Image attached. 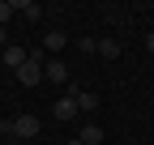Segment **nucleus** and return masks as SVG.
<instances>
[{
  "mask_svg": "<svg viewBox=\"0 0 154 145\" xmlns=\"http://www.w3.org/2000/svg\"><path fill=\"white\" fill-rule=\"evenodd\" d=\"M0 128L13 132V137H22V141H30V137H38V115H13V120H0Z\"/></svg>",
  "mask_w": 154,
  "mask_h": 145,
  "instance_id": "f257e3e1",
  "label": "nucleus"
},
{
  "mask_svg": "<svg viewBox=\"0 0 154 145\" xmlns=\"http://www.w3.org/2000/svg\"><path fill=\"white\" fill-rule=\"evenodd\" d=\"M17 81H22V85H38V81H43V47H34L30 60L17 68Z\"/></svg>",
  "mask_w": 154,
  "mask_h": 145,
  "instance_id": "f03ea898",
  "label": "nucleus"
},
{
  "mask_svg": "<svg viewBox=\"0 0 154 145\" xmlns=\"http://www.w3.org/2000/svg\"><path fill=\"white\" fill-rule=\"evenodd\" d=\"M69 98L77 102V111H99V94H94V90H73Z\"/></svg>",
  "mask_w": 154,
  "mask_h": 145,
  "instance_id": "7ed1b4c3",
  "label": "nucleus"
},
{
  "mask_svg": "<svg viewBox=\"0 0 154 145\" xmlns=\"http://www.w3.org/2000/svg\"><path fill=\"white\" fill-rule=\"evenodd\" d=\"M0 60H5V64L17 72V68H22V64L30 60V51H26V47H5V51H0Z\"/></svg>",
  "mask_w": 154,
  "mask_h": 145,
  "instance_id": "20e7f679",
  "label": "nucleus"
},
{
  "mask_svg": "<svg viewBox=\"0 0 154 145\" xmlns=\"http://www.w3.org/2000/svg\"><path fill=\"white\" fill-rule=\"evenodd\" d=\"M43 77H47L51 85H64V81H69V68H64V60H47V68H43Z\"/></svg>",
  "mask_w": 154,
  "mask_h": 145,
  "instance_id": "39448f33",
  "label": "nucleus"
},
{
  "mask_svg": "<svg viewBox=\"0 0 154 145\" xmlns=\"http://www.w3.org/2000/svg\"><path fill=\"white\" fill-rule=\"evenodd\" d=\"M51 115H56V120H60V124H64V120H73V115H77V102H73V98L64 94L60 102H56V107H51Z\"/></svg>",
  "mask_w": 154,
  "mask_h": 145,
  "instance_id": "423d86ee",
  "label": "nucleus"
},
{
  "mask_svg": "<svg viewBox=\"0 0 154 145\" xmlns=\"http://www.w3.org/2000/svg\"><path fill=\"white\" fill-rule=\"evenodd\" d=\"M64 43H69L64 30H47V34H43V51H64Z\"/></svg>",
  "mask_w": 154,
  "mask_h": 145,
  "instance_id": "0eeeda50",
  "label": "nucleus"
},
{
  "mask_svg": "<svg viewBox=\"0 0 154 145\" xmlns=\"http://www.w3.org/2000/svg\"><path fill=\"white\" fill-rule=\"evenodd\" d=\"M77 141H82V145H103V128H99V124H86V128L77 132Z\"/></svg>",
  "mask_w": 154,
  "mask_h": 145,
  "instance_id": "6e6552de",
  "label": "nucleus"
},
{
  "mask_svg": "<svg viewBox=\"0 0 154 145\" xmlns=\"http://www.w3.org/2000/svg\"><path fill=\"white\" fill-rule=\"evenodd\" d=\"M17 13H22L26 22H38V17H43V9H38L34 0H17Z\"/></svg>",
  "mask_w": 154,
  "mask_h": 145,
  "instance_id": "1a4fd4ad",
  "label": "nucleus"
},
{
  "mask_svg": "<svg viewBox=\"0 0 154 145\" xmlns=\"http://www.w3.org/2000/svg\"><path fill=\"white\" fill-rule=\"evenodd\" d=\"M99 56H103V60H116V56H120V43L103 39V43H99Z\"/></svg>",
  "mask_w": 154,
  "mask_h": 145,
  "instance_id": "9d476101",
  "label": "nucleus"
},
{
  "mask_svg": "<svg viewBox=\"0 0 154 145\" xmlns=\"http://www.w3.org/2000/svg\"><path fill=\"white\" fill-rule=\"evenodd\" d=\"M17 13V4H13V0H0V26H9V17Z\"/></svg>",
  "mask_w": 154,
  "mask_h": 145,
  "instance_id": "9b49d317",
  "label": "nucleus"
},
{
  "mask_svg": "<svg viewBox=\"0 0 154 145\" xmlns=\"http://www.w3.org/2000/svg\"><path fill=\"white\" fill-rule=\"evenodd\" d=\"M77 51H99V39H90V34H82V39H77Z\"/></svg>",
  "mask_w": 154,
  "mask_h": 145,
  "instance_id": "f8f14e48",
  "label": "nucleus"
},
{
  "mask_svg": "<svg viewBox=\"0 0 154 145\" xmlns=\"http://www.w3.org/2000/svg\"><path fill=\"white\" fill-rule=\"evenodd\" d=\"M9 47V26H0V51Z\"/></svg>",
  "mask_w": 154,
  "mask_h": 145,
  "instance_id": "ddd939ff",
  "label": "nucleus"
},
{
  "mask_svg": "<svg viewBox=\"0 0 154 145\" xmlns=\"http://www.w3.org/2000/svg\"><path fill=\"white\" fill-rule=\"evenodd\" d=\"M69 145H82V141H77V137H73V141H69Z\"/></svg>",
  "mask_w": 154,
  "mask_h": 145,
  "instance_id": "4468645a",
  "label": "nucleus"
},
{
  "mask_svg": "<svg viewBox=\"0 0 154 145\" xmlns=\"http://www.w3.org/2000/svg\"><path fill=\"white\" fill-rule=\"evenodd\" d=\"M0 120H5V111H0Z\"/></svg>",
  "mask_w": 154,
  "mask_h": 145,
  "instance_id": "2eb2a0df",
  "label": "nucleus"
}]
</instances>
